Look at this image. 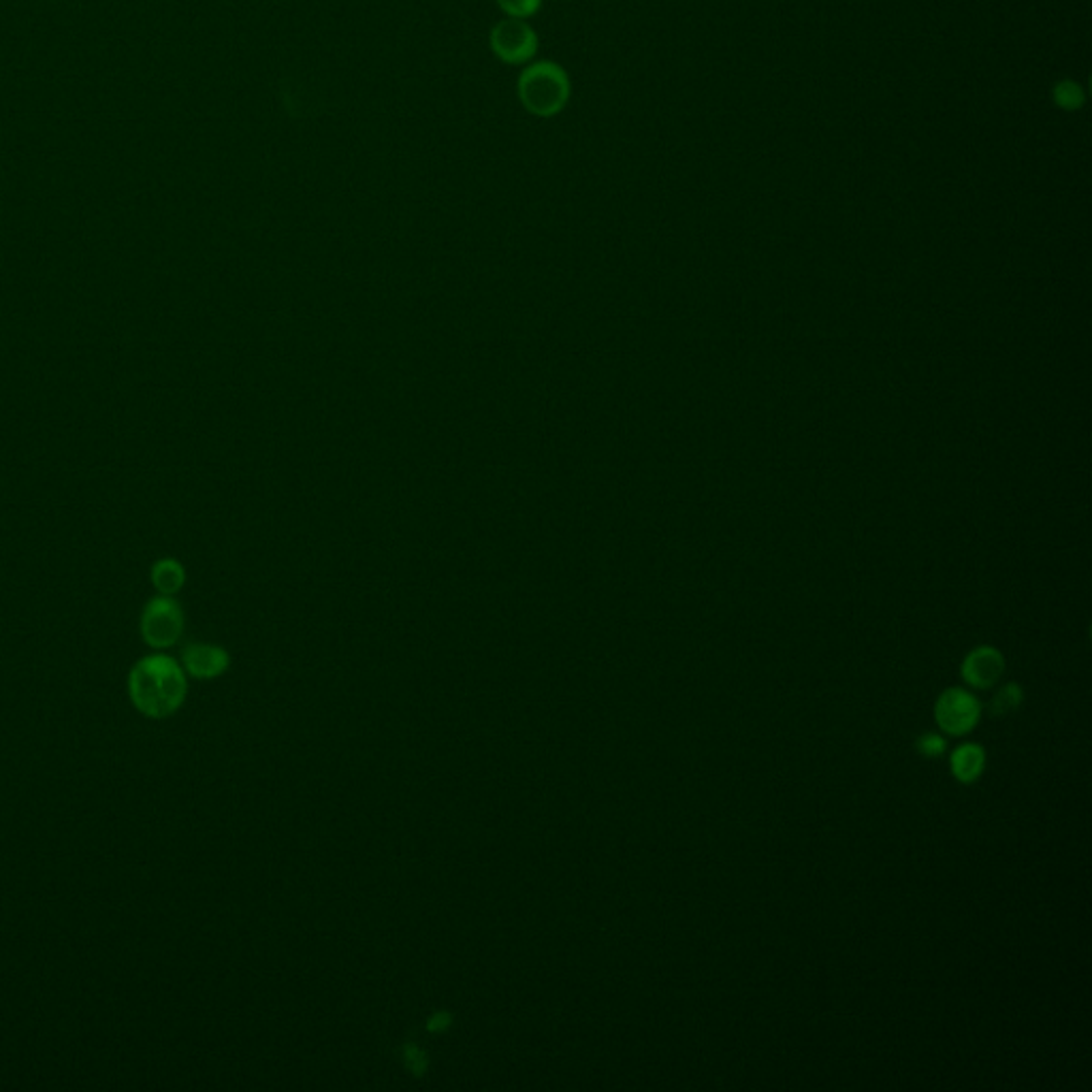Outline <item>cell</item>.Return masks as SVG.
I'll return each instance as SVG.
<instances>
[{
	"mask_svg": "<svg viewBox=\"0 0 1092 1092\" xmlns=\"http://www.w3.org/2000/svg\"><path fill=\"white\" fill-rule=\"evenodd\" d=\"M402 1058H404V1065L406 1069L414 1075V1078H423L429 1069V1056L423 1048H419L416 1043H404L402 1048Z\"/></svg>",
	"mask_w": 1092,
	"mask_h": 1092,
	"instance_id": "cell-11",
	"label": "cell"
},
{
	"mask_svg": "<svg viewBox=\"0 0 1092 1092\" xmlns=\"http://www.w3.org/2000/svg\"><path fill=\"white\" fill-rule=\"evenodd\" d=\"M916 751L924 758H941L945 753V738L935 732H926L916 741Z\"/></svg>",
	"mask_w": 1092,
	"mask_h": 1092,
	"instance_id": "cell-13",
	"label": "cell"
},
{
	"mask_svg": "<svg viewBox=\"0 0 1092 1092\" xmlns=\"http://www.w3.org/2000/svg\"><path fill=\"white\" fill-rule=\"evenodd\" d=\"M952 775L960 783H975L986 770V751L977 743H965L954 749L950 758Z\"/></svg>",
	"mask_w": 1092,
	"mask_h": 1092,
	"instance_id": "cell-8",
	"label": "cell"
},
{
	"mask_svg": "<svg viewBox=\"0 0 1092 1092\" xmlns=\"http://www.w3.org/2000/svg\"><path fill=\"white\" fill-rule=\"evenodd\" d=\"M451 1026H453V1014H451V1011H444V1009L431 1014L429 1020H427V1031H429V1033H436V1035L446 1033L448 1029H451Z\"/></svg>",
	"mask_w": 1092,
	"mask_h": 1092,
	"instance_id": "cell-14",
	"label": "cell"
},
{
	"mask_svg": "<svg viewBox=\"0 0 1092 1092\" xmlns=\"http://www.w3.org/2000/svg\"><path fill=\"white\" fill-rule=\"evenodd\" d=\"M229 653L216 645H188L182 653V666L195 679H216L229 668Z\"/></svg>",
	"mask_w": 1092,
	"mask_h": 1092,
	"instance_id": "cell-7",
	"label": "cell"
},
{
	"mask_svg": "<svg viewBox=\"0 0 1092 1092\" xmlns=\"http://www.w3.org/2000/svg\"><path fill=\"white\" fill-rule=\"evenodd\" d=\"M1024 702V692L1018 683H1007L1003 685L997 694L992 696L990 700V713L992 717H1005V715H1011L1014 711L1020 709V704Z\"/></svg>",
	"mask_w": 1092,
	"mask_h": 1092,
	"instance_id": "cell-10",
	"label": "cell"
},
{
	"mask_svg": "<svg viewBox=\"0 0 1092 1092\" xmlns=\"http://www.w3.org/2000/svg\"><path fill=\"white\" fill-rule=\"evenodd\" d=\"M982 717L979 700L962 687L945 689L935 702V721L950 736L969 734Z\"/></svg>",
	"mask_w": 1092,
	"mask_h": 1092,
	"instance_id": "cell-4",
	"label": "cell"
},
{
	"mask_svg": "<svg viewBox=\"0 0 1092 1092\" xmlns=\"http://www.w3.org/2000/svg\"><path fill=\"white\" fill-rule=\"evenodd\" d=\"M128 694L141 715L150 719L171 717L188 694L186 670L165 653L148 655L128 674Z\"/></svg>",
	"mask_w": 1092,
	"mask_h": 1092,
	"instance_id": "cell-1",
	"label": "cell"
},
{
	"mask_svg": "<svg viewBox=\"0 0 1092 1092\" xmlns=\"http://www.w3.org/2000/svg\"><path fill=\"white\" fill-rule=\"evenodd\" d=\"M493 54L506 64H525L538 52L536 30L519 18H506L497 22L489 37Z\"/></svg>",
	"mask_w": 1092,
	"mask_h": 1092,
	"instance_id": "cell-5",
	"label": "cell"
},
{
	"mask_svg": "<svg viewBox=\"0 0 1092 1092\" xmlns=\"http://www.w3.org/2000/svg\"><path fill=\"white\" fill-rule=\"evenodd\" d=\"M139 630L152 649H169L184 634V610L173 596H156L141 610Z\"/></svg>",
	"mask_w": 1092,
	"mask_h": 1092,
	"instance_id": "cell-3",
	"label": "cell"
},
{
	"mask_svg": "<svg viewBox=\"0 0 1092 1092\" xmlns=\"http://www.w3.org/2000/svg\"><path fill=\"white\" fill-rule=\"evenodd\" d=\"M150 581L160 596H178L186 585V568L173 557H160L150 570Z\"/></svg>",
	"mask_w": 1092,
	"mask_h": 1092,
	"instance_id": "cell-9",
	"label": "cell"
},
{
	"mask_svg": "<svg viewBox=\"0 0 1092 1092\" xmlns=\"http://www.w3.org/2000/svg\"><path fill=\"white\" fill-rule=\"evenodd\" d=\"M497 5L508 18L527 20L540 11L542 0H497Z\"/></svg>",
	"mask_w": 1092,
	"mask_h": 1092,
	"instance_id": "cell-12",
	"label": "cell"
},
{
	"mask_svg": "<svg viewBox=\"0 0 1092 1092\" xmlns=\"http://www.w3.org/2000/svg\"><path fill=\"white\" fill-rule=\"evenodd\" d=\"M1005 672V660L994 647H977L962 662V679L975 689H988Z\"/></svg>",
	"mask_w": 1092,
	"mask_h": 1092,
	"instance_id": "cell-6",
	"label": "cell"
},
{
	"mask_svg": "<svg viewBox=\"0 0 1092 1092\" xmlns=\"http://www.w3.org/2000/svg\"><path fill=\"white\" fill-rule=\"evenodd\" d=\"M521 105L536 118H553L570 101V77L551 60H538L523 69L517 82Z\"/></svg>",
	"mask_w": 1092,
	"mask_h": 1092,
	"instance_id": "cell-2",
	"label": "cell"
}]
</instances>
